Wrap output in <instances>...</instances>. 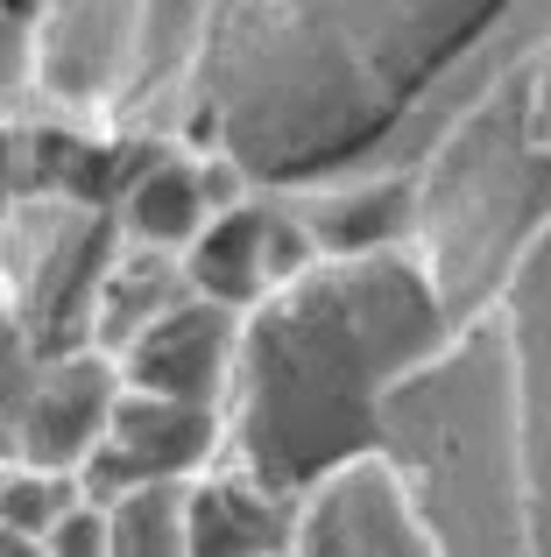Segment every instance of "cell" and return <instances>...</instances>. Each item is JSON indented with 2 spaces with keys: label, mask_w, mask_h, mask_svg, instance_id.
<instances>
[{
  "label": "cell",
  "mask_w": 551,
  "mask_h": 557,
  "mask_svg": "<svg viewBox=\"0 0 551 557\" xmlns=\"http://www.w3.org/2000/svg\"><path fill=\"white\" fill-rule=\"evenodd\" d=\"M184 550L192 557H269L276 516L234 480H206L184 494Z\"/></svg>",
  "instance_id": "6"
},
{
  "label": "cell",
  "mask_w": 551,
  "mask_h": 557,
  "mask_svg": "<svg viewBox=\"0 0 551 557\" xmlns=\"http://www.w3.org/2000/svg\"><path fill=\"white\" fill-rule=\"evenodd\" d=\"M0 557H42L36 544H14V536H0Z\"/></svg>",
  "instance_id": "11"
},
{
  "label": "cell",
  "mask_w": 551,
  "mask_h": 557,
  "mask_svg": "<svg viewBox=\"0 0 551 557\" xmlns=\"http://www.w3.org/2000/svg\"><path fill=\"white\" fill-rule=\"evenodd\" d=\"M28 388H36V368L22 360V339H14V325L0 318V431H8V445H14V431H22Z\"/></svg>",
  "instance_id": "10"
},
{
  "label": "cell",
  "mask_w": 551,
  "mask_h": 557,
  "mask_svg": "<svg viewBox=\"0 0 551 557\" xmlns=\"http://www.w3.org/2000/svg\"><path fill=\"white\" fill-rule=\"evenodd\" d=\"M113 557H192L184 550V494L177 487H142L107 508Z\"/></svg>",
  "instance_id": "7"
},
{
  "label": "cell",
  "mask_w": 551,
  "mask_h": 557,
  "mask_svg": "<svg viewBox=\"0 0 551 557\" xmlns=\"http://www.w3.org/2000/svg\"><path fill=\"white\" fill-rule=\"evenodd\" d=\"M226 368V311L212 304H170L127 339V388L135 395H163V403H212Z\"/></svg>",
  "instance_id": "3"
},
{
  "label": "cell",
  "mask_w": 551,
  "mask_h": 557,
  "mask_svg": "<svg viewBox=\"0 0 551 557\" xmlns=\"http://www.w3.org/2000/svg\"><path fill=\"white\" fill-rule=\"evenodd\" d=\"M121 395L127 388L113 381L107 360H93V354L36 368V388H28V409H22V431H14L22 466L57 473V480L85 473V466L99 459V445H107V431H113Z\"/></svg>",
  "instance_id": "2"
},
{
  "label": "cell",
  "mask_w": 551,
  "mask_h": 557,
  "mask_svg": "<svg viewBox=\"0 0 551 557\" xmlns=\"http://www.w3.org/2000/svg\"><path fill=\"white\" fill-rule=\"evenodd\" d=\"M42 557H113V522L99 502H78L50 536H42Z\"/></svg>",
  "instance_id": "9"
},
{
  "label": "cell",
  "mask_w": 551,
  "mask_h": 557,
  "mask_svg": "<svg viewBox=\"0 0 551 557\" xmlns=\"http://www.w3.org/2000/svg\"><path fill=\"white\" fill-rule=\"evenodd\" d=\"M184 283H192V297L212 304V311H234V304L262 297V283H269V212H255V205L220 212L198 233V247L184 255Z\"/></svg>",
  "instance_id": "4"
},
{
  "label": "cell",
  "mask_w": 551,
  "mask_h": 557,
  "mask_svg": "<svg viewBox=\"0 0 551 557\" xmlns=\"http://www.w3.org/2000/svg\"><path fill=\"white\" fill-rule=\"evenodd\" d=\"M121 219L142 247H184L192 255L198 233L212 226V198H206V177L192 163H149L121 198Z\"/></svg>",
  "instance_id": "5"
},
{
  "label": "cell",
  "mask_w": 551,
  "mask_h": 557,
  "mask_svg": "<svg viewBox=\"0 0 551 557\" xmlns=\"http://www.w3.org/2000/svg\"><path fill=\"white\" fill-rule=\"evenodd\" d=\"M71 480L57 473H36V466H8L0 473V536H14V544H36L57 530V522L71 516Z\"/></svg>",
  "instance_id": "8"
},
{
  "label": "cell",
  "mask_w": 551,
  "mask_h": 557,
  "mask_svg": "<svg viewBox=\"0 0 551 557\" xmlns=\"http://www.w3.org/2000/svg\"><path fill=\"white\" fill-rule=\"evenodd\" d=\"M212 451V409L198 403H163V395H121L113 431L99 445V459L85 466V480L99 487V508L127 502L142 487H177L206 466Z\"/></svg>",
  "instance_id": "1"
}]
</instances>
